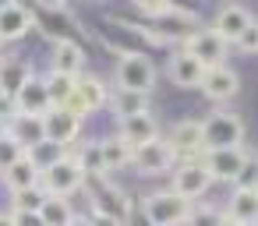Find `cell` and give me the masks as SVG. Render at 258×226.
<instances>
[{
    "mask_svg": "<svg viewBox=\"0 0 258 226\" xmlns=\"http://www.w3.org/2000/svg\"><path fill=\"white\" fill-rule=\"evenodd\" d=\"M254 226H258V222H254Z\"/></svg>",
    "mask_w": 258,
    "mask_h": 226,
    "instance_id": "obj_42",
    "label": "cell"
},
{
    "mask_svg": "<svg viewBox=\"0 0 258 226\" xmlns=\"http://www.w3.org/2000/svg\"><path fill=\"white\" fill-rule=\"evenodd\" d=\"M131 4H135V11L138 15H145V18H163L166 11H173V0H131Z\"/></svg>",
    "mask_w": 258,
    "mask_h": 226,
    "instance_id": "obj_33",
    "label": "cell"
},
{
    "mask_svg": "<svg viewBox=\"0 0 258 226\" xmlns=\"http://www.w3.org/2000/svg\"><path fill=\"white\" fill-rule=\"evenodd\" d=\"M36 4H39L43 11H64V8H68V0H36Z\"/></svg>",
    "mask_w": 258,
    "mask_h": 226,
    "instance_id": "obj_38",
    "label": "cell"
},
{
    "mask_svg": "<svg viewBox=\"0 0 258 226\" xmlns=\"http://www.w3.org/2000/svg\"><path fill=\"white\" fill-rule=\"evenodd\" d=\"M120 124V138L131 145V148H138V145H149V141H156L159 138V124H156V117L152 113H138V117H127V120H117Z\"/></svg>",
    "mask_w": 258,
    "mask_h": 226,
    "instance_id": "obj_21",
    "label": "cell"
},
{
    "mask_svg": "<svg viewBox=\"0 0 258 226\" xmlns=\"http://www.w3.org/2000/svg\"><path fill=\"white\" fill-rule=\"evenodd\" d=\"M75 96L82 99L85 113H96L99 106H106V103H110V96H106L103 82H99V78H92V74H78V89H75Z\"/></svg>",
    "mask_w": 258,
    "mask_h": 226,
    "instance_id": "obj_26",
    "label": "cell"
},
{
    "mask_svg": "<svg viewBox=\"0 0 258 226\" xmlns=\"http://www.w3.org/2000/svg\"><path fill=\"white\" fill-rule=\"evenodd\" d=\"M99 148H103V166H106V177L110 173H117V170H124V166H131V156H135V148L117 134V138H103L99 141Z\"/></svg>",
    "mask_w": 258,
    "mask_h": 226,
    "instance_id": "obj_25",
    "label": "cell"
},
{
    "mask_svg": "<svg viewBox=\"0 0 258 226\" xmlns=\"http://www.w3.org/2000/svg\"><path fill=\"white\" fill-rule=\"evenodd\" d=\"M202 134H205V152L212 148H240L244 141V120L230 110H216L202 120Z\"/></svg>",
    "mask_w": 258,
    "mask_h": 226,
    "instance_id": "obj_3",
    "label": "cell"
},
{
    "mask_svg": "<svg viewBox=\"0 0 258 226\" xmlns=\"http://www.w3.org/2000/svg\"><path fill=\"white\" fill-rule=\"evenodd\" d=\"M43 120H46V141H50V145H60V148H68L71 141H78L82 124H85V117H78V113L68 110V106H53Z\"/></svg>",
    "mask_w": 258,
    "mask_h": 226,
    "instance_id": "obj_12",
    "label": "cell"
},
{
    "mask_svg": "<svg viewBox=\"0 0 258 226\" xmlns=\"http://www.w3.org/2000/svg\"><path fill=\"white\" fill-rule=\"evenodd\" d=\"M237 50H244V53H258V22L247 25V32L237 39Z\"/></svg>",
    "mask_w": 258,
    "mask_h": 226,
    "instance_id": "obj_35",
    "label": "cell"
},
{
    "mask_svg": "<svg viewBox=\"0 0 258 226\" xmlns=\"http://www.w3.org/2000/svg\"><path fill=\"white\" fill-rule=\"evenodd\" d=\"M46 198H50V191H46L43 184H36V187H25V191H15V194H11V208L39 212V208L46 205Z\"/></svg>",
    "mask_w": 258,
    "mask_h": 226,
    "instance_id": "obj_29",
    "label": "cell"
},
{
    "mask_svg": "<svg viewBox=\"0 0 258 226\" xmlns=\"http://www.w3.org/2000/svg\"><path fill=\"white\" fill-rule=\"evenodd\" d=\"M230 219H237L240 226H254L258 222V191H247V187H233V194L226 198V208H223Z\"/></svg>",
    "mask_w": 258,
    "mask_h": 226,
    "instance_id": "obj_22",
    "label": "cell"
},
{
    "mask_svg": "<svg viewBox=\"0 0 258 226\" xmlns=\"http://www.w3.org/2000/svg\"><path fill=\"white\" fill-rule=\"evenodd\" d=\"M85 184H89V173L82 170V163H78L71 152H60L57 159H50V163L43 166V187H46L50 194L71 198V194L82 191Z\"/></svg>",
    "mask_w": 258,
    "mask_h": 226,
    "instance_id": "obj_2",
    "label": "cell"
},
{
    "mask_svg": "<svg viewBox=\"0 0 258 226\" xmlns=\"http://www.w3.org/2000/svg\"><path fill=\"white\" fill-rule=\"evenodd\" d=\"M166 78H170L177 89H198L202 78H205V64L195 60L187 50H180V53L170 57V64H166Z\"/></svg>",
    "mask_w": 258,
    "mask_h": 226,
    "instance_id": "obj_17",
    "label": "cell"
},
{
    "mask_svg": "<svg viewBox=\"0 0 258 226\" xmlns=\"http://www.w3.org/2000/svg\"><path fill=\"white\" fill-rule=\"evenodd\" d=\"M89 219H92V226H124V222H117L113 215H103V212H92Z\"/></svg>",
    "mask_w": 258,
    "mask_h": 226,
    "instance_id": "obj_37",
    "label": "cell"
},
{
    "mask_svg": "<svg viewBox=\"0 0 258 226\" xmlns=\"http://www.w3.org/2000/svg\"><path fill=\"white\" fill-rule=\"evenodd\" d=\"M219 226H240V222H237V219H230V215L223 212V219H219Z\"/></svg>",
    "mask_w": 258,
    "mask_h": 226,
    "instance_id": "obj_40",
    "label": "cell"
},
{
    "mask_svg": "<svg viewBox=\"0 0 258 226\" xmlns=\"http://www.w3.org/2000/svg\"><path fill=\"white\" fill-rule=\"evenodd\" d=\"M184 50H187L195 60H202L205 67H219V64L226 60L230 43H226V39H223V36H219L212 25H209V29H202V25H198V29H195V32L184 39Z\"/></svg>",
    "mask_w": 258,
    "mask_h": 226,
    "instance_id": "obj_7",
    "label": "cell"
},
{
    "mask_svg": "<svg viewBox=\"0 0 258 226\" xmlns=\"http://www.w3.org/2000/svg\"><path fill=\"white\" fill-rule=\"evenodd\" d=\"M244 159H247L244 145H240V148H212V152L202 156L205 170H209L212 180H219V184H237V177H240V170H244Z\"/></svg>",
    "mask_w": 258,
    "mask_h": 226,
    "instance_id": "obj_13",
    "label": "cell"
},
{
    "mask_svg": "<svg viewBox=\"0 0 258 226\" xmlns=\"http://www.w3.org/2000/svg\"><path fill=\"white\" fill-rule=\"evenodd\" d=\"M106 106H110V113H113L117 120L138 117V113H152V110H149V92H131V89H117Z\"/></svg>",
    "mask_w": 258,
    "mask_h": 226,
    "instance_id": "obj_23",
    "label": "cell"
},
{
    "mask_svg": "<svg viewBox=\"0 0 258 226\" xmlns=\"http://www.w3.org/2000/svg\"><path fill=\"white\" fill-rule=\"evenodd\" d=\"M15 113H18V110H15V99H11V96H8L4 89H0V124L8 127V120H11Z\"/></svg>",
    "mask_w": 258,
    "mask_h": 226,
    "instance_id": "obj_36",
    "label": "cell"
},
{
    "mask_svg": "<svg viewBox=\"0 0 258 226\" xmlns=\"http://www.w3.org/2000/svg\"><path fill=\"white\" fill-rule=\"evenodd\" d=\"M43 82H46V89H50V99H53V106H64V103L75 96V89H78V78H71V74H60V71H50Z\"/></svg>",
    "mask_w": 258,
    "mask_h": 226,
    "instance_id": "obj_28",
    "label": "cell"
},
{
    "mask_svg": "<svg viewBox=\"0 0 258 226\" xmlns=\"http://www.w3.org/2000/svg\"><path fill=\"white\" fill-rule=\"evenodd\" d=\"M25 152H36L39 145H50L46 141V120L43 117H29V113H15L11 120H8V127H4Z\"/></svg>",
    "mask_w": 258,
    "mask_h": 226,
    "instance_id": "obj_14",
    "label": "cell"
},
{
    "mask_svg": "<svg viewBox=\"0 0 258 226\" xmlns=\"http://www.w3.org/2000/svg\"><path fill=\"white\" fill-rule=\"evenodd\" d=\"M39 212H43L46 226H71V219H75V208H71V201L64 194H50Z\"/></svg>",
    "mask_w": 258,
    "mask_h": 226,
    "instance_id": "obj_27",
    "label": "cell"
},
{
    "mask_svg": "<svg viewBox=\"0 0 258 226\" xmlns=\"http://www.w3.org/2000/svg\"><path fill=\"white\" fill-rule=\"evenodd\" d=\"M15 110L18 113H29V117H46L53 110V99H50V89L43 78H32L18 96H15Z\"/></svg>",
    "mask_w": 258,
    "mask_h": 226,
    "instance_id": "obj_19",
    "label": "cell"
},
{
    "mask_svg": "<svg viewBox=\"0 0 258 226\" xmlns=\"http://www.w3.org/2000/svg\"><path fill=\"white\" fill-rule=\"evenodd\" d=\"M166 138H170V145H173V152H177L180 163H191V159H202V156H205L202 120H177Z\"/></svg>",
    "mask_w": 258,
    "mask_h": 226,
    "instance_id": "obj_9",
    "label": "cell"
},
{
    "mask_svg": "<svg viewBox=\"0 0 258 226\" xmlns=\"http://www.w3.org/2000/svg\"><path fill=\"white\" fill-rule=\"evenodd\" d=\"M0 226H15V215L11 212H0Z\"/></svg>",
    "mask_w": 258,
    "mask_h": 226,
    "instance_id": "obj_39",
    "label": "cell"
},
{
    "mask_svg": "<svg viewBox=\"0 0 258 226\" xmlns=\"http://www.w3.org/2000/svg\"><path fill=\"white\" fill-rule=\"evenodd\" d=\"M202 96L212 99V103H230L237 99L240 92V74L230 67V64H219V67H205V78H202Z\"/></svg>",
    "mask_w": 258,
    "mask_h": 226,
    "instance_id": "obj_11",
    "label": "cell"
},
{
    "mask_svg": "<svg viewBox=\"0 0 258 226\" xmlns=\"http://www.w3.org/2000/svg\"><path fill=\"white\" fill-rule=\"evenodd\" d=\"M191 208H195V201L180 198L170 187L166 191H152V194L142 198V215H145L149 226H184Z\"/></svg>",
    "mask_w": 258,
    "mask_h": 226,
    "instance_id": "obj_1",
    "label": "cell"
},
{
    "mask_svg": "<svg viewBox=\"0 0 258 226\" xmlns=\"http://www.w3.org/2000/svg\"><path fill=\"white\" fill-rule=\"evenodd\" d=\"M92 212H103V215H113L117 222H124L127 226V219L135 215V201L127 198V191L124 187H117V184H110L106 177L96 184V191H92Z\"/></svg>",
    "mask_w": 258,
    "mask_h": 226,
    "instance_id": "obj_8",
    "label": "cell"
},
{
    "mask_svg": "<svg viewBox=\"0 0 258 226\" xmlns=\"http://www.w3.org/2000/svg\"><path fill=\"white\" fill-rule=\"evenodd\" d=\"M156 29L159 32H149V39H156V43H163V39H187L195 29H198V18L191 15V11H180V8H173V11H166L163 18H156Z\"/></svg>",
    "mask_w": 258,
    "mask_h": 226,
    "instance_id": "obj_16",
    "label": "cell"
},
{
    "mask_svg": "<svg viewBox=\"0 0 258 226\" xmlns=\"http://www.w3.org/2000/svg\"><path fill=\"white\" fill-rule=\"evenodd\" d=\"M156 85V67L145 53H120L117 60V89L131 92H152Z\"/></svg>",
    "mask_w": 258,
    "mask_h": 226,
    "instance_id": "obj_6",
    "label": "cell"
},
{
    "mask_svg": "<svg viewBox=\"0 0 258 226\" xmlns=\"http://www.w3.org/2000/svg\"><path fill=\"white\" fill-rule=\"evenodd\" d=\"M177 163H180V159H177L170 138H163V134H159L156 141H149V145H138L135 156H131V166H135L138 177H163V173H173Z\"/></svg>",
    "mask_w": 258,
    "mask_h": 226,
    "instance_id": "obj_4",
    "label": "cell"
},
{
    "mask_svg": "<svg viewBox=\"0 0 258 226\" xmlns=\"http://www.w3.org/2000/svg\"><path fill=\"white\" fill-rule=\"evenodd\" d=\"M0 180H4V184H8V191L15 194V191H25V187L43 184V166H39V159H36L32 152H25L18 163H11L4 173H0Z\"/></svg>",
    "mask_w": 258,
    "mask_h": 226,
    "instance_id": "obj_15",
    "label": "cell"
},
{
    "mask_svg": "<svg viewBox=\"0 0 258 226\" xmlns=\"http://www.w3.org/2000/svg\"><path fill=\"white\" fill-rule=\"evenodd\" d=\"M15 215V226H46L43 212H29V208H11Z\"/></svg>",
    "mask_w": 258,
    "mask_h": 226,
    "instance_id": "obj_34",
    "label": "cell"
},
{
    "mask_svg": "<svg viewBox=\"0 0 258 226\" xmlns=\"http://www.w3.org/2000/svg\"><path fill=\"white\" fill-rule=\"evenodd\" d=\"M85 67V50L75 43V39H53V57H50V71H60V74H71L78 78Z\"/></svg>",
    "mask_w": 258,
    "mask_h": 226,
    "instance_id": "obj_20",
    "label": "cell"
},
{
    "mask_svg": "<svg viewBox=\"0 0 258 226\" xmlns=\"http://www.w3.org/2000/svg\"><path fill=\"white\" fill-rule=\"evenodd\" d=\"M219 219H223L219 208H212V205H195L184 226H219Z\"/></svg>",
    "mask_w": 258,
    "mask_h": 226,
    "instance_id": "obj_31",
    "label": "cell"
},
{
    "mask_svg": "<svg viewBox=\"0 0 258 226\" xmlns=\"http://www.w3.org/2000/svg\"><path fill=\"white\" fill-rule=\"evenodd\" d=\"M36 74H32V67L25 64V60H15V57H8V60H0V89H4L11 99L32 82Z\"/></svg>",
    "mask_w": 258,
    "mask_h": 226,
    "instance_id": "obj_24",
    "label": "cell"
},
{
    "mask_svg": "<svg viewBox=\"0 0 258 226\" xmlns=\"http://www.w3.org/2000/svg\"><path fill=\"white\" fill-rule=\"evenodd\" d=\"M71 226H92V219H82V215H75V219H71Z\"/></svg>",
    "mask_w": 258,
    "mask_h": 226,
    "instance_id": "obj_41",
    "label": "cell"
},
{
    "mask_svg": "<svg viewBox=\"0 0 258 226\" xmlns=\"http://www.w3.org/2000/svg\"><path fill=\"white\" fill-rule=\"evenodd\" d=\"M254 18H251V11L247 8H240V4H226V8H219V15H216V22H212V29L226 39V43H233L237 46V39L247 32V25H251Z\"/></svg>",
    "mask_w": 258,
    "mask_h": 226,
    "instance_id": "obj_18",
    "label": "cell"
},
{
    "mask_svg": "<svg viewBox=\"0 0 258 226\" xmlns=\"http://www.w3.org/2000/svg\"><path fill=\"white\" fill-rule=\"evenodd\" d=\"M233 187L258 191V152H247V159H244V170H240V177H237V184H233Z\"/></svg>",
    "mask_w": 258,
    "mask_h": 226,
    "instance_id": "obj_32",
    "label": "cell"
},
{
    "mask_svg": "<svg viewBox=\"0 0 258 226\" xmlns=\"http://www.w3.org/2000/svg\"><path fill=\"white\" fill-rule=\"evenodd\" d=\"M212 184H216V180H212V173L205 170V163H202V159L177 163V166H173V173H170V191H177V194H180V198H187V201H198Z\"/></svg>",
    "mask_w": 258,
    "mask_h": 226,
    "instance_id": "obj_5",
    "label": "cell"
},
{
    "mask_svg": "<svg viewBox=\"0 0 258 226\" xmlns=\"http://www.w3.org/2000/svg\"><path fill=\"white\" fill-rule=\"evenodd\" d=\"M22 156H25V148H22V145H18L8 131H0V173H4L11 163H18Z\"/></svg>",
    "mask_w": 258,
    "mask_h": 226,
    "instance_id": "obj_30",
    "label": "cell"
},
{
    "mask_svg": "<svg viewBox=\"0 0 258 226\" xmlns=\"http://www.w3.org/2000/svg\"><path fill=\"white\" fill-rule=\"evenodd\" d=\"M32 25H36V15L29 11V4H22V0H4L0 4V43L25 39Z\"/></svg>",
    "mask_w": 258,
    "mask_h": 226,
    "instance_id": "obj_10",
    "label": "cell"
}]
</instances>
